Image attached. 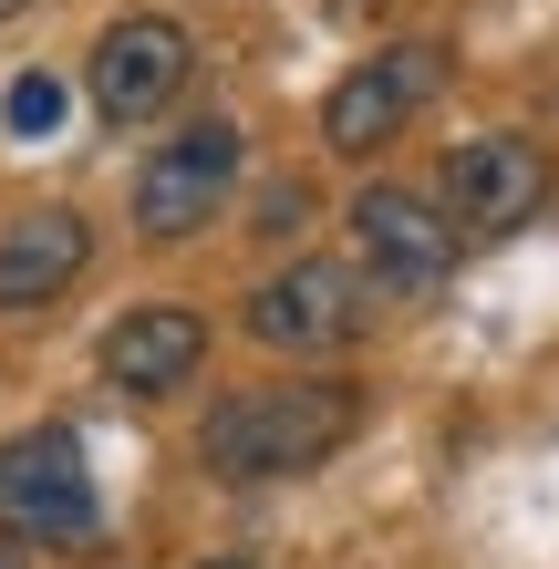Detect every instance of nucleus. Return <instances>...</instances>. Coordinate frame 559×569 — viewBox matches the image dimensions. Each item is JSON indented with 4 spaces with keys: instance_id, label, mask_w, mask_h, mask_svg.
<instances>
[{
    "instance_id": "nucleus-1",
    "label": "nucleus",
    "mask_w": 559,
    "mask_h": 569,
    "mask_svg": "<svg viewBox=\"0 0 559 569\" xmlns=\"http://www.w3.org/2000/svg\"><path fill=\"white\" fill-rule=\"evenodd\" d=\"M363 435V393L342 373H280V383H239L218 393L197 425V466L218 487H270V477H311Z\"/></svg>"
},
{
    "instance_id": "nucleus-2",
    "label": "nucleus",
    "mask_w": 559,
    "mask_h": 569,
    "mask_svg": "<svg viewBox=\"0 0 559 569\" xmlns=\"http://www.w3.org/2000/svg\"><path fill=\"white\" fill-rule=\"evenodd\" d=\"M239 166H249V136L228 114H187L167 146H146V166H136V239L146 249H177V239H197L228 197H239Z\"/></svg>"
},
{
    "instance_id": "nucleus-3",
    "label": "nucleus",
    "mask_w": 559,
    "mask_h": 569,
    "mask_svg": "<svg viewBox=\"0 0 559 569\" xmlns=\"http://www.w3.org/2000/svg\"><path fill=\"white\" fill-rule=\"evenodd\" d=\"M446 73H456V52L436 42V31H393L383 52H363L332 93H321V146L352 156V166L383 156V146H393V136H405V124L446 93Z\"/></svg>"
},
{
    "instance_id": "nucleus-4",
    "label": "nucleus",
    "mask_w": 559,
    "mask_h": 569,
    "mask_svg": "<svg viewBox=\"0 0 559 569\" xmlns=\"http://www.w3.org/2000/svg\"><path fill=\"white\" fill-rule=\"evenodd\" d=\"M0 528L21 549H93L104 539V497H93L73 425H31L0 446Z\"/></svg>"
},
{
    "instance_id": "nucleus-5",
    "label": "nucleus",
    "mask_w": 559,
    "mask_h": 569,
    "mask_svg": "<svg viewBox=\"0 0 559 569\" xmlns=\"http://www.w3.org/2000/svg\"><path fill=\"white\" fill-rule=\"evenodd\" d=\"M249 342H270L290 362H332L363 342V259H280L249 290Z\"/></svg>"
},
{
    "instance_id": "nucleus-6",
    "label": "nucleus",
    "mask_w": 559,
    "mask_h": 569,
    "mask_svg": "<svg viewBox=\"0 0 559 569\" xmlns=\"http://www.w3.org/2000/svg\"><path fill=\"white\" fill-rule=\"evenodd\" d=\"M352 259H363V280L383 290H436L456 280V259H467V239H456V218L436 208V187H352Z\"/></svg>"
},
{
    "instance_id": "nucleus-7",
    "label": "nucleus",
    "mask_w": 559,
    "mask_h": 569,
    "mask_svg": "<svg viewBox=\"0 0 559 569\" xmlns=\"http://www.w3.org/2000/svg\"><path fill=\"white\" fill-rule=\"evenodd\" d=\"M187 83H197V42H187V21H167V11L104 21V42H93V62H83V93H93V114H104V124L167 114Z\"/></svg>"
},
{
    "instance_id": "nucleus-8",
    "label": "nucleus",
    "mask_w": 559,
    "mask_h": 569,
    "mask_svg": "<svg viewBox=\"0 0 559 569\" xmlns=\"http://www.w3.org/2000/svg\"><path fill=\"white\" fill-rule=\"evenodd\" d=\"M436 208L456 218V239H508L549 208V156L529 136H467L436 166Z\"/></svg>"
},
{
    "instance_id": "nucleus-9",
    "label": "nucleus",
    "mask_w": 559,
    "mask_h": 569,
    "mask_svg": "<svg viewBox=\"0 0 559 569\" xmlns=\"http://www.w3.org/2000/svg\"><path fill=\"white\" fill-rule=\"evenodd\" d=\"M83 270H93V218L73 208V197H42V208L0 218V321L52 311Z\"/></svg>"
},
{
    "instance_id": "nucleus-10",
    "label": "nucleus",
    "mask_w": 559,
    "mask_h": 569,
    "mask_svg": "<svg viewBox=\"0 0 559 569\" xmlns=\"http://www.w3.org/2000/svg\"><path fill=\"white\" fill-rule=\"evenodd\" d=\"M93 362H104V383H114V393L156 405V393L197 383V362H208V311H187V300H136L124 321H104Z\"/></svg>"
},
{
    "instance_id": "nucleus-11",
    "label": "nucleus",
    "mask_w": 559,
    "mask_h": 569,
    "mask_svg": "<svg viewBox=\"0 0 559 569\" xmlns=\"http://www.w3.org/2000/svg\"><path fill=\"white\" fill-rule=\"evenodd\" d=\"M0 124H11L21 146H42L52 124H62V73H21L11 93H0Z\"/></svg>"
},
{
    "instance_id": "nucleus-12",
    "label": "nucleus",
    "mask_w": 559,
    "mask_h": 569,
    "mask_svg": "<svg viewBox=\"0 0 559 569\" xmlns=\"http://www.w3.org/2000/svg\"><path fill=\"white\" fill-rule=\"evenodd\" d=\"M0 569H21V539H11V528H0Z\"/></svg>"
},
{
    "instance_id": "nucleus-13",
    "label": "nucleus",
    "mask_w": 559,
    "mask_h": 569,
    "mask_svg": "<svg viewBox=\"0 0 559 569\" xmlns=\"http://www.w3.org/2000/svg\"><path fill=\"white\" fill-rule=\"evenodd\" d=\"M197 569H259V559H197Z\"/></svg>"
},
{
    "instance_id": "nucleus-14",
    "label": "nucleus",
    "mask_w": 559,
    "mask_h": 569,
    "mask_svg": "<svg viewBox=\"0 0 559 569\" xmlns=\"http://www.w3.org/2000/svg\"><path fill=\"white\" fill-rule=\"evenodd\" d=\"M11 11H31V0H0V21H11Z\"/></svg>"
}]
</instances>
